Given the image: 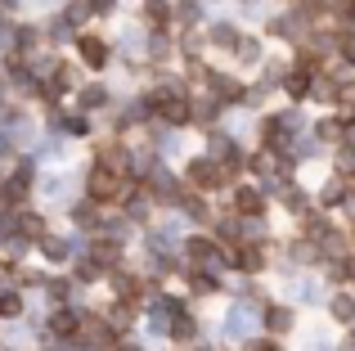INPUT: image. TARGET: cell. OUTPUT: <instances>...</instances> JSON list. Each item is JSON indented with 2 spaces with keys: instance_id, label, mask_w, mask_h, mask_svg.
Segmentation results:
<instances>
[{
  "instance_id": "8fae6325",
  "label": "cell",
  "mask_w": 355,
  "mask_h": 351,
  "mask_svg": "<svg viewBox=\"0 0 355 351\" xmlns=\"http://www.w3.org/2000/svg\"><path fill=\"white\" fill-rule=\"evenodd\" d=\"M18 311H23V298H18V293H0V316H18Z\"/></svg>"
},
{
  "instance_id": "3957f363",
  "label": "cell",
  "mask_w": 355,
  "mask_h": 351,
  "mask_svg": "<svg viewBox=\"0 0 355 351\" xmlns=\"http://www.w3.org/2000/svg\"><path fill=\"white\" fill-rule=\"evenodd\" d=\"M184 176H189L193 189H216V185H220V162H211V158H193L189 167H184Z\"/></svg>"
},
{
  "instance_id": "4fadbf2b",
  "label": "cell",
  "mask_w": 355,
  "mask_h": 351,
  "mask_svg": "<svg viewBox=\"0 0 355 351\" xmlns=\"http://www.w3.org/2000/svg\"><path fill=\"white\" fill-rule=\"evenodd\" d=\"M333 316H338V320H355V302L351 298H333Z\"/></svg>"
},
{
  "instance_id": "52a82bcc",
  "label": "cell",
  "mask_w": 355,
  "mask_h": 351,
  "mask_svg": "<svg viewBox=\"0 0 355 351\" xmlns=\"http://www.w3.org/2000/svg\"><path fill=\"white\" fill-rule=\"evenodd\" d=\"M266 329H270V334H284V329H293V311H288V307H270Z\"/></svg>"
},
{
  "instance_id": "6da1fadb",
  "label": "cell",
  "mask_w": 355,
  "mask_h": 351,
  "mask_svg": "<svg viewBox=\"0 0 355 351\" xmlns=\"http://www.w3.org/2000/svg\"><path fill=\"white\" fill-rule=\"evenodd\" d=\"M148 108H153L162 122H171V126H184V122H193V108H189V99L184 95H171V90H157L153 99H148Z\"/></svg>"
},
{
  "instance_id": "5b68a950",
  "label": "cell",
  "mask_w": 355,
  "mask_h": 351,
  "mask_svg": "<svg viewBox=\"0 0 355 351\" xmlns=\"http://www.w3.org/2000/svg\"><path fill=\"white\" fill-rule=\"evenodd\" d=\"M234 212L239 216H261V212H266V194L252 189V185H239L234 189Z\"/></svg>"
},
{
  "instance_id": "5bb4252c",
  "label": "cell",
  "mask_w": 355,
  "mask_h": 351,
  "mask_svg": "<svg viewBox=\"0 0 355 351\" xmlns=\"http://www.w3.org/2000/svg\"><path fill=\"white\" fill-rule=\"evenodd\" d=\"M320 198H324V203H329V207H333V203H342V198H347V185H342V180H333L329 189L320 194Z\"/></svg>"
},
{
  "instance_id": "2e32d148",
  "label": "cell",
  "mask_w": 355,
  "mask_h": 351,
  "mask_svg": "<svg viewBox=\"0 0 355 351\" xmlns=\"http://www.w3.org/2000/svg\"><path fill=\"white\" fill-rule=\"evenodd\" d=\"M351 239H355V225H351Z\"/></svg>"
},
{
  "instance_id": "277c9868",
  "label": "cell",
  "mask_w": 355,
  "mask_h": 351,
  "mask_svg": "<svg viewBox=\"0 0 355 351\" xmlns=\"http://www.w3.org/2000/svg\"><path fill=\"white\" fill-rule=\"evenodd\" d=\"M77 54H81V63H86V68H95V72L108 68V45L99 41V36H81V41H77Z\"/></svg>"
},
{
  "instance_id": "8992f818",
  "label": "cell",
  "mask_w": 355,
  "mask_h": 351,
  "mask_svg": "<svg viewBox=\"0 0 355 351\" xmlns=\"http://www.w3.org/2000/svg\"><path fill=\"white\" fill-rule=\"evenodd\" d=\"M311 72H306V68H293V72H288V81H284V90H288V95H293V99H306V95H311Z\"/></svg>"
},
{
  "instance_id": "30bf717a",
  "label": "cell",
  "mask_w": 355,
  "mask_h": 351,
  "mask_svg": "<svg viewBox=\"0 0 355 351\" xmlns=\"http://www.w3.org/2000/svg\"><path fill=\"white\" fill-rule=\"evenodd\" d=\"M5 198H9V203H18V198H27V171H23V176H14V180H9V185H5Z\"/></svg>"
},
{
  "instance_id": "7a4b0ae2",
  "label": "cell",
  "mask_w": 355,
  "mask_h": 351,
  "mask_svg": "<svg viewBox=\"0 0 355 351\" xmlns=\"http://www.w3.org/2000/svg\"><path fill=\"white\" fill-rule=\"evenodd\" d=\"M86 189H90V198H95V203H121V198H126L121 171H108V167H95V171H90Z\"/></svg>"
},
{
  "instance_id": "9a60e30c",
  "label": "cell",
  "mask_w": 355,
  "mask_h": 351,
  "mask_svg": "<svg viewBox=\"0 0 355 351\" xmlns=\"http://www.w3.org/2000/svg\"><path fill=\"white\" fill-rule=\"evenodd\" d=\"M189 257H216V248L207 239H189Z\"/></svg>"
},
{
  "instance_id": "ba28073f",
  "label": "cell",
  "mask_w": 355,
  "mask_h": 351,
  "mask_svg": "<svg viewBox=\"0 0 355 351\" xmlns=\"http://www.w3.org/2000/svg\"><path fill=\"white\" fill-rule=\"evenodd\" d=\"M144 18L153 27H166L171 23V14H166V0H144Z\"/></svg>"
},
{
  "instance_id": "9c48e42d",
  "label": "cell",
  "mask_w": 355,
  "mask_h": 351,
  "mask_svg": "<svg viewBox=\"0 0 355 351\" xmlns=\"http://www.w3.org/2000/svg\"><path fill=\"white\" fill-rule=\"evenodd\" d=\"M50 329H54L59 338H72V334H77V316H72V311H59V316L50 320Z\"/></svg>"
},
{
  "instance_id": "7c38bea8",
  "label": "cell",
  "mask_w": 355,
  "mask_h": 351,
  "mask_svg": "<svg viewBox=\"0 0 355 351\" xmlns=\"http://www.w3.org/2000/svg\"><path fill=\"white\" fill-rule=\"evenodd\" d=\"M171 338H175V343H193V320H175Z\"/></svg>"
}]
</instances>
